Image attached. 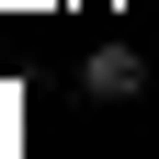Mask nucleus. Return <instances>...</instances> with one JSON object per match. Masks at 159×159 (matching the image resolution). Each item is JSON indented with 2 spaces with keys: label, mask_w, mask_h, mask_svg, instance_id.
<instances>
[{
  "label": "nucleus",
  "mask_w": 159,
  "mask_h": 159,
  "mask_svg": "<svg viewBox=\"0 0 159 159\" xmlns=\"http://www.w3.org/2000/svg\"><path fill=\"white\" fill-rule=\"evenodd\" d=\"M80 91H91V102H136V91H148V57H125V46H91V57H80Z\"/></svg>",
  "instance_id": "obj_1"
}]
</instances>
